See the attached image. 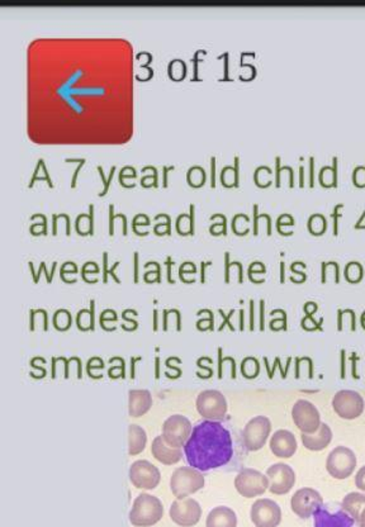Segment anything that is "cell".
Masks as SVG:
<instances>
[{
    "label": "cell",
    "mask_w": 365,
    "mask_h": 527,
    "mask_svg": "<svg viewBox=\"0 0 365 527\" xmlns=\"http://www.w3.org/2000/svg\"><path fill=\"white\" fill-rule=\"evenodd\" d=\"M182 449L187 463L202 473L227 465L233 456L230 431L217 421L205 420L193 426Z\"/></svg>",
    "instance_id": "1"
},
{
    "label": "cell",
    "mask_w": 365,
    "mask_h": 527,
    "mask_svg": "<svg viewBox=\"0 0 365 527\" xmlns=\"http://www.w3.org/2000/svg\"><path fill=\"white\" fill-rule=\"evenodd\" d=\"M164 516V506L158 497L143 493L135 498L129 511V522L136 527L156 525Z\"/></svg>",
    "instance_id": "2"
},
{
    "label": "cell",
    "mask_w": 365,
    "mask_h": 527,
    "mask_svg": "<svg viewBox=\"0 0 365 527\" xmlns=\"http://www.w3.org/2000/svg\"><path fill=\"white\" fill-rule=\"evenodd\" d=\"M205 484L206 480L203 473L191 466L178 468L170 478V489L171 493L176 497V499H182L188 495L197 493L205 487Z\"/></svg>",
    "instance_id": "3"
},
{
    "label": "cell",
    "mask_w": 365,
    "mask_h": 527,
    "mask_svg": "<svg viewBox=\"0 0 365 527\" xmlns=\"http://www.w3.org/2000/svg\"><path fill=\"white\" fill-rule=\"evenodd\" d=\"M357 465V455L350 447H335L326 459V471L333 478L337 480H344L351 477Z\"/></svg>",
    "instance_id": "4"
},
{
    "label": "cell",
    "mask_w": 365,
    "mask_h": 527,
    "mask_svg": "<svg viewBox=\"0 0 365 527\" xmlns=\"http://www.w3.org/2000/svg\"><path fill=\"white\" fill-rule=\"evenodd\" d=\"M197 411L207 421H222L227 415V400L222 393L216 389L200 391L197 397Z\"/></svg>",
    "instance_id": "5"
},
{
    "label": "cell",
    "mask_w": 365,
    "mask_h": 527,
    "mask_svg": "<svg viewBox=\"0 0 365 527\" xmlns=\"http://www.w3.org/2000/svg\"><path fill=\"white\" fill-rule=\"evenodd\" d=\"M335 413L342 420H357L363 415L365 409L364 398L360 393L350 389H342L331 400Z\"/></svg>",
    "instance_id": "6"
},
{
    "label": "cell",
    "mask_w": 365,
    "mask_h": 527,
    "mask_svg": "<svg viewBox=\"0 0 365 527\" xmlns=\"http://www.w3.org/2000/svg\"><path fill=\"white\" fill-rule=\"evenodd\" d=\"M271 432V422L267 416L251 418L242 430V442L249 451H259L265 447Z\"/></svg>",
    "instance_id": "7"
},
{
    "label": "cell",
    "mask_w": 365,
    "mask_h": 527,
    "mask_svg": "<svg viewBox=\"0 0 365 527\" xmlns=\"http://www.w3.org/2000/svg\"><path fill=\"white\" fill-rule=\"evenodd\" d=\"M235 488L244 498H254L269 489V480L262 471L245 468L236 475Z\"/></svg>",
    "instance_id": "8"
},
{
    "label": "cell",
    "mask_w": 365,
    "mask_h": 527,
    "mask_svg": "<svg viewBox=\"0 0 365 527\" xmlns=\"http://www.w3.org/2000/svg\"><path fill=\"white\" fill-rule=\"evenodd\" d=\"M193 426L191 422L182 415H173L167 417L163 424V439L170 447L182 449L191 438Z\"/></svg>",
    "instance_id": "9"
},
{
    "label": "cell",
    "mask_w": 365,
    "mask_h": 527,
    "mask_svg": "<svg viewBox=\"0 0 365 527\" xmlns=\"http://www.w3.org/2000/svg\"><path fill=\"white\" fill-rule=\"evenodd\" d=\"M292 420L302 433H315L321 426V415L310 400H300L292 407Z\"/></svg>",
    "instance_id": "10"
},
{
    "label": "cell",
    "mask_w": 365,
    "mask_h": 527,
    "mask_svg": "<svg viewBox=\"0 0 365 527\" xmlns=\"http://www.w3.org/2000/svg\"><path fill=\"white\" fill-rule=\"evenodd\" d=\"M322 506L324 498L313 488H301L291 498V508L300 519H310Z\"/></svg>",
    "instance_id": "11"
},
{
    "label": "cell",
    "mask_w": 365,
    "mask_h": 527,
    "mask_svg": "<svg viewBox=\"0 0 365 527\" xmlns=\"http://www.w3.org/2000/svg\"><path fill=\"white\" fill-rule=\"evenodd\" d=\"M269 480V492L275 495L289 493L295 484V471L291 465L277 463L270 465L267 471Z\"/></svg>",
    "instance_id": "12"
},
{
    "label": "cell",
    "mask_w": 365,
    "mask_h": 527,
    "mask_svg": "<svg viewBox=\"0 0 365 527\" xmlns=\"http://www.w3.org/2000/svg\"><path fill=\"white\" fill-rule=\"evenodd\" d=\"M170 519L176 525L182 527H191L197 525L202 517L200 504L193 498L175 499L170 506Z\"/></svg>",
    "instance_id": "13"
},
{
    "label": "cell",
    "mask_w": 365,
    "mask_h": 527,
    "mask_svg": "<svg viewBox=\"0 0 365 527\" xmlns=\"http://www.w3.org/2000/svg\"><path fill=\"white\" fill-rule=\"evenodd\" d=\"M250 517L256 527H278L282 522V510L273 499L260 498L251 506Z\"/></svg>",
    "instance_id": "14"
},
{
    "label": "cell",
    "mask_w": 365,
    "mask_h": 527,
    "mask_svg": "<svg viewBox=\"0 0 365 527\" xmlns=\"http://www.w3.org/2000/svg\"><path fill=\"white\" fill-rule=\"evenodd\" d=\"M129 480L138 489H155L161 480V473L147 460H137L129 466Z\"/></svg>",
    "instance_id": "15"
},
{
    "label": "cell",
    "mask_w": 365,
    "mask_h": 527,
    "mask_svg": "<svg viewBox=\"0 0 365 527\" xmlns=\"http://www.w3.org/2000/svg\"><path fill=\"white\" fill-rule=\"evenodd\" d=\"M269 447L274 456L280 459H289L297 453L298 442L292 432L278 430L270 438Z\"/></svg>",
    "instance_id": "16"
},
{
    "label": "cell",
    "mask_w": 365,
    "mask_h": 527,
    "mask_svg": "<svg viewBox=\"0 0 365 527\" xmlns=\"http://www.w3.org/2000/svg\"><path fill=\"white\" fill-rule=\"evenodd\" d=\"M151 454L159 463L164 465H174L182 459V449L170 447L165 442V440L163 439V436H156L152 441Z\"/></svg>",
    "instance_id": "17"
},
{
    "label": "cell",
    "mask_w": 365,
    "mask_h": 527,
    "mask_svg": "<svg viewBox=\"0 0 365 527\" xmlns=\"http://www.w3.org/2000/svg\"><path fill=\"white\" fill-rule=\"evenodd\" d=\"M315 527H353L355 521L346 512L339 511L331 513L322 506L313 515Z\"/></svg>",
    "instance_id": "18"
},
{
    "label": "cell",
    "mask_w": 365,
    "mask_h": 527,
    "mask_svg": "<svg viewBox=\"0 0 365 527\" xmlns=\"http://www.w3.org/2000/svg\"><path fill=\"white\" fill-rule=\"evenodd\" d=\"M333 430L327 424H321L315 433H302L303 447L310 451H322L333 441Z\"/></svg>",
    "instance_id": "19"
},
{
    "label": "cell",
    "mask_w": 365,
    "mask_h": 527,
    "mask_svg": "<svg viewBox=\"0 0 365 527\" xmlns=\"http://www.w3.org/2000/svg\"><path fill=\"white\" fill-rule=\"evenodd\" d=\"M152 407V396L146 389H134L128 393V413L131 417L146 415Z\"/></svg>",
    "instance_id": "20"
},
{
    "label": "cell",
    "mask_w": 365,
    "mask_h": 527,
    "mask_svg": "<svg viewBox=\"0 0 365 527\" xmlns=\"http://www.w3.org/2000/svg\"><path fill=\"white\" fill-rule=\"evenodd\" d=\"M206 527H238L236 512L230 507L218 506L208 513Z\"/></svg>",
    "instance_id": "21"
},
{
    "label": "cell",
    "mask_w": 365,
    "mask_h": 527,
    "mask_svg": "<svg viewBox=\"0 0 365 527\" xmlns=\"http://www.w3.org/2000/svg\"><path fill=\"white\" fill-rule=\"evenodd\" d=\"M147 444V433L138 424L128 426V454L131 456L141 454Z\"/></svg>",
    "instance_id": "22"
},
{
    "label": "cell",
    "mask_w": 365,
    "mask_h": 527,
    "mask_svg": "<svg viewBox=\"0 0 365 527\" xmlns=\"http://www.w3.org/2000/svg\"><path fill=\"white\" fill-rule=\"evenodd\" d=\"M365 507V495L351 492L345 495L342 502V511L346 512L354 521L359 519V516Z\"/></svg>",
    "instance_id": "23"
},
{
    "label": "cell",
    "mask_w": 365,
    "mask_h": 527,
    "mask_svg": "<svg viewBox=\"0 0 365 527\" xmlns=\"http://www.w3.org/2000/svg\"><path fill=\"white\" fill-rule=\"evenodd\" d=\"M96 170L99 171V175H101V178H102V180H103L104 183L103 192L99 193V195H104V194L107 193V191H108V188H110V183H111V180L113 179V175H114L116 166H112L111 171H110V178H105V176H104L103 168H102L101 165H98V166H96Z\"/></svg>",
    "instance_id": "24"
},
{
    "label": "cell",
    "mask_w": 365,
    "mask_h": 527,
    "mask_svg": "<svg viewBox=\"0 0 365 527\" xmlns=\"http://www.w3.org/2000/svg\"><path fill=\"white\" fill-rule=\"evenodd\" d=\"M355 486H357V489H360L362 492L365 493V465L357 471V475H355Z\"/></svg>",
    "instance_id": "25"
},
{
    "label": "cell",
    "mask_w": 365,
    "mask_h": 527,
    "mask_svg": "<svg viewBox=\"0 0 365 527\" xmlns=\"http://www.w3.org/2000/svg\"><path fill=\"white\" fill-rule=\"evenodd\" d=\"M211 185L212 188L216 186V158H211Z\"/></svg>",
    "instance_id": "26"
},
{
    "label": "cell",
    "mask_w": 365,
    "mask_h": 527,
    "mask_svg": "<svg viewBox=\"0 0 365 527\" xmlns=\"http://www.w3.org/2000/svg\"><path fill=\"white\" fill-rule=\"evenodd\" d=\"M200 52V51H198L196 55H194V57H193V63H194V76H193V79L194 80H197L198 79V54Z\"/></svg>",
    "instance_id": "27"
},
{
    "label": "cell",
    "mask_w": 365,
    "mask_h": 527,
    "mask_svg": "<svg viewBox=\"0 0 365 527\" xmlns=\"http://www.w3.org/2000/svg\"><path fill=\"white\" fill-rule=\"evenodd\" d=\"M233 173H235V180H233V185L238 186V158H235V164H233Z\"/></svg>",
    "instance_id": "28"
},
{
    "label": "cell",
    "mask_w": 365,
    "mask_h": 527,
    "mask_svg": "<svg viewBox=\"0 0 365 527\" xmlns=\"http://www.w3.org/2000/svg\"><path fill=\"white\" fill-rule=\"evenodd\" d=\"M85 159L84 160L81 161L79 164V166L78 168L75 169V173H74V176H72V186H75V183H76V176H78V174H79L80 168L84 165V162H85Z\"/></svg>",
    "instance_id": "29"
},
{
    "label": "cell",
    "mask_w": 365,
    "mask_h": 527,
    "mask_svg": "<svg viewBox=\"0 0 365 527\" xmlns=\"http://www.w3.org/2000/svg\"><path fill=\"white\" fill-rule=\"evenodd\" d=\"M175 166H163V170H164V174H163V176H164V182H163V185L164 186H167V171L169 170H174Z\"/></svg>",
    "instance_id": "30"
},
{
    "label": "cell",
    "mask_w": 365,
    "mask_h": 527,
    "mask_svg": "<svg viewBox=\"0 0 365 527\" xmlns=\"http://www.w3.org/2000/svg\"><path fill=\"white\" fill-rule=\"evenodd\" d=\"M113 204H111L110 206V213H111V217H110V233L111 235H113Z\"/></svg>",
    "instance_id": "31"
},
{
    "label": "cell",
    "mask_w": 365,
    "mask_h": 527,
    "mask_svg": "<svg viewBox=\"0 0 365 527\" xmlns=\"http://www.w3.org/2000/svg\"><path fill=\"white\" fill-rule=\"evenodd\" d=\"M357 522H359V526L365 527V507H364V510H363V511H362V513H360V516H359V519H357Z\"/></svg>",
    "instance_id": "32"
},
{
    "label": "cell",
    "mask_w": 365,
    "mask_h": 527,
    "mask_svg": "<svg viewBox=\"0 0 365 527\" xmlns=\"http://www.w3.org/2000/svg\"><path fill=\"white\" fill-rule=\"evenodd\" d=\"M191 232H194V206H191Z\"/></svg>",
    "instance_id": "33"
},
{
    "label": "cell",
    "mask_w": 365,
    "mask_h": 527,
    "mask_svg": "<svg viewBox=\"0 0 365 527\" xmlns=\"http://www.w3.org/2000/svg\"><path fill=\"white\" fill-rule=\"evenodd\" d=\"M89 209H90V232L93 233V211H94V207H93V204H90V207H89Z\"/></svg>",
    "instance_id": "34"
},
{
    "label": "cell",
    "mask_w": 365,
    "mask_h": 527,
    "mask_svg": "<svg viewBox=\"0 0 365 527\" xmlns=\"http://www.w3.org/2000/svg\"><path fill=\"white\" fill-rule=\"evenodd\" d=\"M275 162H277V165H275L277 166V186H279L280 185L279 184V171H280V165L279 164H280V158H277Z\"/></svg>",
    "instance_id": "35"
},
{
    "label": "cell",
    "mask_w": 365,
    "mask_h": 527,
    "mask_svg": "<svg viewBox=\"0 0 365 527\" xmlns=\"http://www.w3.org/2000/svg\"><path fill=\"white\" fill-rule=\"evenodd\" d=\"M227 57H229V54H225V79H227V67H229V63H227Z\"/></svg>",
    "instance_id": "36"
},
{
    "label": "cell",
    "mask_w": 365,
    "mask_h": 527,
    "mask_svg": "<svg viewBox=\"0 0 365 527\" xmlns=\"http://www.w3.org/2000/svg\"><path fill=\"white\" fill-rule=\"evenodd\" d=\"M226 263L229 264V254H226ZM227 274H229V265L226 266V278H227Z\"/></svg>",
    "instance_id": "37"
}]
</instances>
